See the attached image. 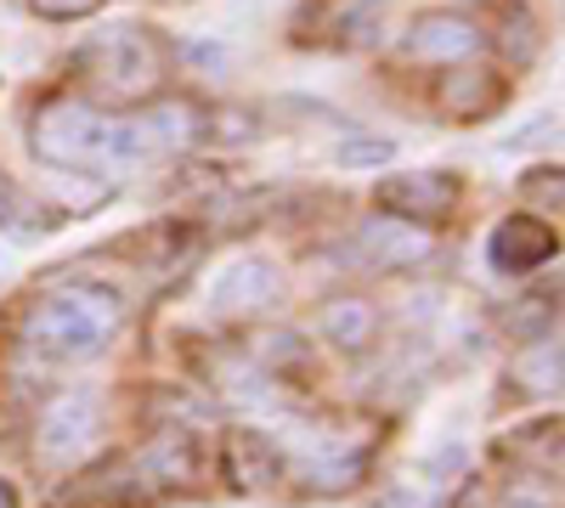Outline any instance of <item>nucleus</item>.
I'll return each instance as SVG.
<instances>
[{
	"label": "nucleus",
	"mask_w": 565,
	"mask_h": 508,
	"mask_svg": "<svg viewBox=\"0 0 565 508\" xmlns=\"http://www.w3.org/2000/svg\"><path fill=\"white\" fill-rule=\"evenodd\" d=\"M380 204L391 220H441L458 204V175L447 170H402L380 181Z\"/></svg>",
	"instance_id": "nucleus-7"
},
{
	"label": "nucleus",
	"mask_w": 565,
	"mask_h": 508,
	"mask_svg": "<svg viewBox=\"0 0 565 508\" xmlns=\"http://www.w3.org/2000/svg\"><path fill=\"white\" fill-rule=\"evenodd\" d=\"M0 508H18V491H12V480H0Z\"/></svg>",
	"instance_id": "nucleus-21"
},
{
	"label": "nucleus",
	"mask_w": 565,
	"mask_h": 508,
	"mask_svg": "<svg viewBox=\"0 0 565 508\" xmlns=\"http://www.w3.org/2000/svg\"><path fill=\"white\" fill-rule=\"evenodd\" d=\"M103 0H34V12L40 18H52V23H74V18H90Z\"/></svg>",
	"instance_id": "nucleus-20"
},
{
	"label": "nucleus",
	"mask_w": 565,
	"mask_h": 508,
	"mask_svg": "<svg viewBox=\"0 0 565 508\" xmlns=\"http://www.w3.org/2000/svg\"><path fill=\"white\" fill-rule=\"evenodd\" d=\"M153 497V475L141 457H108L97 475L74 480L52 508H141Z\"/></svg>",
	"instance_id": "nucleus-5"
},
{
	"label": "nucleus",
	"mask_w": 565,
	"mask_h": 508,
	"mask_svg": "<svg viewBox=\"0 0 565 508\" xmlns=\"http://www.w3.org/2000/svg\"><path fill=\"white\" fill-rule=\"evenodd\" d=\"M503 29H498V45H503V57L514 63V68H526L537 52H543V29H537V18L521 7V0H503Z\"/></svg>",
	"instance_id": "nucleus-16"
},
{
	"label": "nucleus",
	"mask_w": 565,
	"mask_h": 508,
	"mask_svg": "<svg viewBox=\"0 0 565 508\" xmlns=\"http://www.w3.org/2000/svg\"><path fill=\"white\" fill-rule=\"evenodd\" d=\"M356 249H367V255H356L362 266H380V271H402V266H418V260H430V238L418 233V226H407V220H373V226H362L356 233Z\"/></svg>",
	"instance_id": "nucleus-12"
},
{
	"label": "nucleus",
	"mask_w": 565,
	"mask_h": 508,
	"mask_svg": "<svg viewBox=\"0 0 565 508\" xmlns=\"http://www.w3.org/2000/svg\"><path fill=\"white\" fill-rule=\"evenodd\" d=\"M97 430H103V401L90 390H68V396H57L52 407H45L34 446H40L45 464H74L79 452H90Z\"/></svg>",
	"instance_id": "nucleus-4"
},
{
	"label": "nucleus",
	"mask_w": 565,
	"mask_h": 508,
	"mask_svg": "<svg viewBox=\"0 0 565 508\" xmlns=\"http://www.w3.org/2000/svg\"><path fill=\"white\" fill-rule=\"evenodd\" d=\"M317 328L328 345H340V350H362L373 339V328H380V311H373L367 300H334L322 316H317Z\"/></svg>",
	"instance_id": "nucleus-14"
},
{
	"label": "nucleus",
	"mask_w": 565,
	"mask_h": 508,
	"mask_svg": "<svg viewBox=\"0 0 565 508\" xmlns=\"http://www.w3.org/2000/svg\"><path fill=\"white\" fill-rule=\"evenodd\" d=\"M130 130H136V142L148 148V159L153 153H186L210 136V114L193 97H170V102H153L148 114H136Z\"/></svg>",
	"instance_id": "nucleus-8"
},
{
	"label": "nucleus",
	"mask_w": 565,
	"mask_h": 508,
	"mask_svg": "<svg viewBox=\"0 0 565 508\" xmlns=\"http://www.w3.org/2000/svg\"><path fill=\"white\" fill-rule=\"evenodd\" d=\"M125 322V300L108 283H74V289H52L40 294L23 316V350L40 361H85L108 350V339Z\"/></svg>",
	"instance_id": "nucleus-2"
},
{
	"label": "nucleus",
	"mask_w": 565,
	"mask_h": 508,
	"mask_svg": "<svg viewBox=\"0 0 565 508\" xmlns=\"http://www.w3.org/2000/svg\"><path fill=\"white\" fill-rule=\"evenodd\" d=\"M29 148L40 164L68 170V175H108L125 164H141L148 148L136 142L130 119H108L97 102H79V97H52L34 125H29Z\"/></svg>",
	"instance_id": "nucleus-1"
},
{
	"label": "nucleus",
	"mask_w": 565,
	"mask_h": 508,
	"mask_svg": "<svg viewBox=\"0 0 565 508\" xmlns=\"http://www.w3.org/2000/svg\"><path fill=\"white\" fill-rule=\"evenodd\" d=\"M282 294V277L271 260H232L215 271V283H210V305L221 316H255V311H271Z\"/></svg>",
	"instance_id": "nucleus-9"
},
{
	"label": "nucleus",
	"mask_w": 565,
	"mask_h": 508,
	"mask_svg": "<svg viewBox=\"0 0 565 508\" xmlns=\"http://www.w3.org/2000/svg\"><path fill=\"white\" fill-rule=\"evenodd\" d=\"M476 52H481V29L469 18H458V12H424L402 34V57H413V63L452 68V63H469Z\"/></svg>",
	"instance_id": "nucleus-6"
},
{
	"label": "nucleus",
	"mask_w": 565,
	"mask_h": 508,
	"mask_svg": "<svg viewBox=\"0 0 565 508\" xmlns=\"http://www.w3.org/2000/svg\"><path fill=\"white\" fill-rule=\"evenodd\" d=\"M221 469L238 491H266L282 475V446L271 435H255V430H232L221 446Z\"/></svg>",
	"instance_id": "nucleus-11"
},
{
	"label": "nucleus",
	"mask_w": 565,
	"mask_h": 508,
	"mask_svg": "<svg viewBox=\"0 0 565 508\" xmlns=\"http://www.w3.org/2000/svg\"><path fill=\"white\" fill-rule=\"evenodd\" d=\"M79 68L90 90L108 102H141L164 79V45L148 23H114L79 45Z\"/></svg>",
	"instance_id": "nucleus-3"
},
{
	"label": "nucleus",
	"mask_w": 565,
	"mask_h": 508,
	"mask_svg": "<svg viewBox=\"0 0 565 508\" xmlns=\"http://www.w3.org/2000/svg\"><path fill=\"white\" fill-rule=\"evenodd\" d=\"M260 374H271V385H277V374H311V345L300 339V334H266L260 339Z\"/></svg>",
	"instance_id": "nucleus-18"
},
{
	"label": "nucleus",
	"mask_w": 565,
	"mask_h": 508,
	"mask_svg": "<svg viewBox=\"0 0 565 508\" xmlns=\"http://www.w3.org/2000/svg\"><path fill=\"white\" fill-rule=\"evenodd\" d=\"M391 159H396V148H391V142H380V136H356V142H345V148H340V164H351V170L391 164Z\"/></svg>",
	"instance_id": "nucleus-19"
},
{
	"label": "nucleus",
	"mask_w": 565,
	"mask_h": 508,
	"mask_svg": "<svg viewBox=\"0 0 565 508\" xmlns=\"http://www.w3.org/2000/svg\"><path fill=\"white\" fill-rule=\"evenodd\" d=\"M554 249H559V238L548 233L537 215H503V220L492 226V238H487L492 271H503V277H521V271L554 260Z\"/></svg>",
	"instance_id": "nucleus-10"
},
{
	"label": "nucleus",
	"mask_w": 565,
	"mask_h": 508,
	"mask_svg": "<svg viewBox=\"0 0 565 508\" xmlns=\"http://www.w3.org/2000/svg\"><path fill=\"white\" fill-rule=\"evenodd\" d=\"M498 97H503V79L487 74V68H458V74L441 79V108H447L452 119H463V125L487 119V114L498 108Z\"/></svg>",
	"instance_id": "nucleus-13"
},
{
	"label": "nucleus",
	"mask_w": 565,
	"mask_h": 508,
	"mask_svg": "<svg viewBox=\"0 0 565 508\" xmlns=\"http://www.w3.org/2000/svg\"><path fill=\"white\" fill-rule=\"evenodd\" d=\"M215 385H221V396L226 401H238V407H271V385H266V374L255 361H244V356H215Z\"/></svg>",
	"instance_id": "nucleus-15"
},
{
	"label": "nucleus",
	"mask_w": 565,
	"mask_h": 508,
	"mask_svg": "<svg viewBox=\"0 0 565 508\" xmlns=\"http://www.w3.org/2000/svg\"><path fill=\"white\" fill-rule=\"evenodd\" d=\"M509 385H514V390L532 385L526 396H548V390H559V345H554V339H532L526 356L509 367Z\"/></svg>",
	"instance_id": "nucleus-17"
}]
</instances>
